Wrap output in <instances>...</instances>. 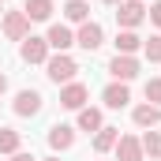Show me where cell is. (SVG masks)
Instances as JSON below:
<instances>
[{"instance_id": "obj_1", "label": "cell", "mask_w": 161, "mask_h": 161, "mask_svg": "<svg viewBox=\"0 0 161 161\" xmlns=\"http://www.w3.org/2000/svg\"><path fill=\"white\" fill-rule=\"evenodd\" d=\"M45 75L56 82V86H68V82H75V75H79V64L68 53H56V56L45 60Z\"/></svg>"}, {"instance_id": "obj_2", "label": "cell", "mask_w": 161, "mask_h": 161, "mask_svg": "<svg viewBox=\"0 0 161 161\" xmlns=\"http://www.w3.org/2000/svg\"><path fill=\"white\" fill-rule=\"evenodd\" d=\"M142 19H146V4H142V0H120V4H116V23H120V30H135Z\"/></svg>"}, {"instance_id": "obj_3", "label": "cell", "mask_w": 161, "mask_h": 161, "mask_svg": "<svg viewBox=\"0 0 161 161\" xmlns=\"http://www.w3.org/2000/svg\"><path fill=\"white\" fill-rule=\"evenodd\" d=\"M49 41L38 38V34H30V38H23L19 41V56H23V64H45L49 60Z\"/></svg>"}, {"instance_id": "obj_4", "label": "cell", "mask_w": 161, "mask_h": 161, "mask_svg": "<svg viewBox=\"0 0 161 161\" xmlns=\"http://www.w3.org/2000/svg\"><path fill=\"white\" fill-rule=\"evenodd\" d=\"M41 105H45V97H41V90H19L15 94V101H11V109H15V116H38Z\"/></svg>"}, {"instance_id": "obj_5", "label": "cell", "mask_w": 161, "mask_h": 161, "mask_svg": "<svg viewBox=\"0 0 161 161\" xmlns=\"http://www.w3.org/2000/svg\"><path fill=\"white\" fill-rule=\"evenodd\" d=\"M105 71L113 75V82H131L142 68H139V60H135V56H120V53H116V56L109 60V68H105Z\"/></svg>"}, {"instance_id": "obj_6", "label": "cell", "mask_w": 161, "mask_h": 161, "mask_svg": "<svg viewBox=\"0 0 161 161\" xmlns=\"http://www.w3.org/2000/svg\"><path fill=\"white\" fill-rule=\"evenodd\" d=\"M0 30H4V38L23 41V38H30V19H26L23 11H4V23H0Z\"/></svg>"}, {"instance_id": "obj_7", "label": "cell", "mask_w": 161, "mask_h": 161, "mask_svg": "<svg viewBox=\"0 0 161 161\" xmlns=\"http://www.w3.org/2000/svg\"><path fill=\"white\" fill-rule=\"evenodd\" d=\"M86 101H90V90H86L82 82H68V86H60V109L79 113V109H86Z\"/></svg>"}, {"instance_id": "obj_8", "label": "cell", "mask_w": 161, "mask_h": 161, "mask_svg": "<svg viewBox=\"0 0 161 161\" xmlns=\"http://www.w3.org/2000/svg\"><path fill=\"white\" fill-rule=\"evenodd\" d=\"M75 45L86 49V53H94V49H101V45H105V30H101L97 23H82L79 30H75Z\"/></svg>"}, {"instance_id": "obj_9", "label": "cell", "mask_w": 161, "mask_h": 161, "mask_svg": "<svg viewBox=\"0 0 161 161\" xmlns=\"http://www.w3.org/2000/svg\"><path fill=\"white\" fill-rule=\"evenodd\" d=\"M45 41H49V49L68 53V49L75 45V30H71L68 23H53V26H49V34H45Z\"/></svg>"}, {"instance_id": "obj_10", "label": "cell", "mask_w": 161, "mask_h": 161, "mask_svg": "<svg viewBox=\"0 0 161 161\" xmlns=\"http://www.w3.org/2000/svg\"><path fill=\"white\" fill-rule=\"evenodd\" d=\"M45 139H49V150H56V154L60 150H71L75 146V127L71 124H53Z\"/></svg>"}, {"instance_id": "obj_11", "label": "cell", "mask_w": 161, "mask_h": 161, "mask_svg": "<svg viewBox=\"0 0 161 161\" xmlns=\"http://www.w3.org/2000/svg\"><path fill=\"white\" fill-rule=\"evenodd\" d=\"M101 101H105V109H124V105L131 101L127 82H109V86L101 90Z\"/></svg>"}, {"instance_id": "obj_12", "label": "cell", "mask_w": 161, "mask_h": 161, "mask_svg": "<svg viewBox=\"0 0 161 161\" xmlns=\"http://www.w3.org/2000/svg\"><path fill=\"white\" fill-rule=\"evenodd\" d=\"M116 161H146L142 142H139L135 135H120V142H116Z\"/></svg>"}, {"instance_id": "obj_13", "label": "cell", "mask_w": 161, "mask_h": 161, "mask_svg": "<svg viewBox=\"0 0 161 161\" xmlns=\"http://www.w3.org/2000/svg\"><path fill=\"white\" fill-rule=\"evenodd\" d=\"M131 120L139 124V127L150 131V127H158V124H161V109H158V105H150V101H142V105L131 109Z\"/></svg>"}, {"instance_id": "obj_14", "label": "cell", "mask_w": 161, "mask_h": 161, "mask_svg": "<svg viewBox=\"0 0 161 161\" xmlns=\"http://www.w3.org/2000/svg\"><path fill=\"white\" fill-rule=\"evenodd\" d=\"M75 127H79V131H86V135H90V131L97 135V131L105 127V116H101V109H94V105L79 109V120H75Z\"/></svg>"}, {"instance_id": "obj_15", "label": "cell", "mask_w": 161, "mask_h": 161, "mask_svg": "<svg viewBox=\"0 0 161 161\" xmlns=\"http://www.w3.org/2000/svg\"><path fill=\"white\" fill-rule=\"evenodd\" d=\"M53 11H56L53 0H26V4H23V15H26L30 23H45V19H53Z\"/></svg>"}, {"instance_id": "obj_16", "label": "cell", "mask_w": 161, "mask_h": 161, "mask_svg": "<svg viewBox=\"0 0 161 161\" xmlns=\"http://www.w3.org/2000/svg\"><path fill=\"white\" fill-rule=\"evenodd\" d=\"M116 142H120V127H101V131L94 135V150H97V154L116 150Z\"/></svg>"}, {"instance_id": "obj_17", "label": "cell", "mask_w": 161, "mask_h": 161, "mask_svg": "<svg viewBox=\"0 0 161 161\" xmlns=\"http://www.w3.org/2000/svg\"><path fill=\"white\" fill-rule=\"evenodd\" d=\"M139 49H142V38H139L135 30H120V34H116V53H120V56H135Z\"/></svg>"}, {"instance_id": "obj_18", "label": "cell", "mask_w": 161, "mask_h": 161, "mask_svg": "<svg viewBox=\"0 0 161 161\" xmlns=\"http://www.w3.org/2000/svg\"><path fill=\"white\" fill-rule=\"evenodd\" d=\"M64 19H68V23H90V4H86V0H68V4H64Z\"/></svg>"}, {"instance_id": "obj_19", "label": "cell", "mask_w": 161, "mask_h": 161, "mask_svg": "<svg viewBox=\"0 0 161 161\" xmlns=\"http://www.w3.org/2000/svg\"><path fill=\"white\" fill-rule=\"evenodd\" d=\"M139 142H142V154H146L150 161H161V131H154V127H150Z\"/></svg>"}, {"instance_id": "obj_20", "label": "cell", "mask_w": 161, "mask_h": 161, "mask_svg": "<svg viewBox=\"0 0 161 161\" xmlns=\"http://www.w3.org/2000/svg\"><path fill=\"white\" fill-rule=\"evenodd\" d=\"M19 142H23V135H19L15 127H0V154L11 158V154L19 150Z\"/></svg>"}, {"instance_id": "obj_21", "label": "cell", "mask_w": 161, "mask_h": 161, "mask_svg": "<svg viewBox=\"0 0 161 161\" xmlns=\"http://www.w3.org/2000/svg\"><path fill=\"white\" fill-rule=\"evenodd\" d=\"M142 53H146L150 64H161V34H154L150 41H142Z\"/></svg>"}, {"instance_id": "obj_22", "label": "cell", "mask_w": 161, "mask_h": 161, "mask_svg": "<svg viewBox=\"0 0 161 161\" xmlns=\"http://www.w3.org/2000/svg\"><path fill=\"white\" fill-rule=\"evenodd\" d=\"M142 94H146V101H150V105H158V109H161V79H158V75H154V79H146Z\"/></svg>"}, {"instance_id": "obj_23", "label": "cell", "mask_w": 161, "mask_h": 161, "mask_svg": "<svg viewBox=\"0 0 161 161\" xmlns=\"http://www.w3.org/2000/svg\"><path fill=\"white\" fill-rule=\"evenodd\" d=\"M146 15H150V23L161 30V0H154V4H150V11H146Z\"/></svg>"}, {"instance_id": "obj_24", "label": "cell", "mask_w": 161, "mask_h": 161, "mask_svg": "<svg viewBox=\"0 0 161 161\" xmlns=\"http://www.w3.org/2000/svg\"><path fill=\"white\" fill-rule=\"evenodd\" d=\"M8 161H38V158H34V154H23V150H15V154H11Z\"/></svg>"}, {"instance_id": "obj_25", "label": "cell", "mask_w": 161, "mask_h": 161, "mask_svg": "<svg viewBox=\"0 0 161 161\" xmlns=\"http://www.w3.org/2000/svg\"><path fill=\"white\" fill-rule=\"evenodd\" d=\"M4 94H8V75L0 71V97H4Z\"/></svg>"}, {"instance_id": "obj_26", "label": "cell", "mask_w": 161, "mask_h": 161, "mask_svg": "<svg viewBox=\"0 0 161 161\" xmlns=\"http://www.w3.org/2000/svg\"><path fill=\"white\" fill-rule=\"evenodd\" d=\"M105 4H113V8H116V4H120V0H105Z\"/></svg>"}, {"instance_id": "obj_27", "label": "cell", "mask_w": 161, "mask_h": 161, "mask_svg": "<svg viewBox=\"0 0 161 161\" xmlns=\"http://www.w3.org/2000/svg\"><path fill=\"white\" fill-rule=\"evenodd\" d=\"M41 161H60V158H41Z\"/></svg>"}, {"instance_id": "obj_28", "label": "cell", "mask_w": 161, "mask_h": 161, "mask_svg": "<svg viewBox=\"0 0 161 161\" xmlns=\"http://www.w3.org/2000/svg\"><path fill=\"white\" fill-rule=\"evenodd\" d=\"M0 4H4V0H0Z\"/></svg>"}]
</instances>
